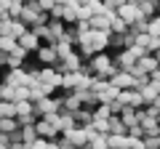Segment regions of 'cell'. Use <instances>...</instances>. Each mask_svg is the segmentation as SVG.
I'll return each instance as SVG.
<instances>
[{"label":"cell","instance_id":"obj_1","mask_svg":"<svg viewBox=\"0 0 160 149\" xmlns=\"http://www.w3.org/2000/svg\"><path fill=\"white\" fill-rule=\"evenodd\" d=\"M78 69H80V59L75 56V53L53 64V72H56V74H62V77H64V74H72V72H78Z\"/></svg>","mask_w":160,"mask_h":149},{"label":"cell","instance_id":"obj_2","mask_svg":"<svg viewBox=\"0 0 160 149\" xmlns=\"http://www.w3.org/2000/svg\"><path fill=\"white\" fill-rule=\"evenodd\" d=\"M35 133H38V138H46V141H53V138L59 136V128L53 125V123H48L46 117L43 120L35 123Z\"/></svg>","mask_w":160,"mask_h":149},{"label":"cell","instance_id":"obj_3","mask_svg":"<svg viewBox=\"0 0 160 149\" xmlns=\"http://www.w3.org/2000/svg\"><path fill=\"white\" fill-rule=\"evenodd\" d=\"M35 59H38L43 67H53V64L59 61V56H56V48L53 46H40L38 51H35Z\"/></svg>","mask_w":160,"mask_h":149},{"label":"cell","instance_id":"obj_4","mask_svg":"<svg viewBox=\"0 0 160 149\" xmlns=\"http://www.w3.org/2000/svg\"><path fill=\"white\" fill-rule=\"evenodd\" d=\"M118 16L123 19L126 24H133V22H144V16H142V11H139V6H133V3H126V6L118 11Z\"/></svg>","mask_w":160,"mask_h":149},{"label":"cell","instance_id":"obj_5","mask_svg":"<svg viewBox=\"0 0 160 149\" xmlns=\"http://www.w3.org/2000/svg\"><path fill=\"white\" fill-rule=\"evenodd\" d=\"M115 13H99V16H91L88 19V27H91V32H109V19H112Z\"/></svg>","mask_w":160,"mask_h":149},{"label":"cell","instance_id":"obj_6","mask_svg":"<svg viewBox=\"0 0 160 149\" xmlns=\"http://www.w3.org/2000/svg\"><path fill=\"white\" fill-rule=\"evenodd\" d=\"M16 46L22 48L24 53H35V51H38V48H40V40H38V37H35L32 32H29V29H27V32H24L22 37H19V40H16Z\"/></svg>","mask_w":160,"mask_h":149},{"label":"cell","instance_id":"obj_7","mask_svg":"<svg viewBox=\"0 0 160 149\" xmlns=\"http://www.w3.org/2000/svg\"><path fill=\"white\" fill-rule=\"evenodd\" d=\"M64 138H67V141L72 144L75 149H83V147L88 144V133H86V128H72V131H69Z\"/></svg>","mask_w":160,"mask_h":149},{"label":"cell","instance_id":"obj_8","mask_svg":"<svg viewBox=\"0 0 160 149\" xmlns=\"http://www.w3.org/2000/svg\"><path fill=\"white\" fill-rule=\"evenodd\" d=\"M139 125H142V131H144V138H158V136H160V123H158V117H144Z\"/></svg>","mask_w":160,"mask_h":149},{"label":"cell","instance_id":"obj_9","mask_svg":"<svg viewBox=\"0 0 160 149\" xmlns=\"http://www.w3.org/2000/svg\"><path fill=\"white\" fill-rule=\"evenodd\" d=\"M109 85H115L118 91H131L133 77H131V74H126V72H118V74L112 77V80H109Z\"/></svg>","mask_w":160,"mask_h":149},{"label":"cell","instance_id":"obj_10","mask_svg":"<svg viewBox=\"0 0 160 149\" xmlns=\"http://www.w3.org/2000/svg\"><path fill=\"white\" fill-rule=\"evenodd\" d=\"M24 56H27V53H24L22 48H16L13 53H8L6 56V69H22L24 67Z\"/></svg>","mask_w":160,"mask_h":149},{"label":"cell","instance_id":"obj_11","mask_svg":"<svg viewBox=\"0 0 160 149\" xmlns=\"http://www.w3.org/2000/svg\"><path fill=\"white\" fill-rule=\"evenodd\" d=\"M72 120H75V125H78V128H86V125H91V123H93V112H88L86 107H80L78 112H72Z\"/></svg>","mask_w":160,"mask_h":149},{"label":"cell","instance_id":"obj_12","mask_svg":"<svg viewBox=\"0 0 160 149\" xmlns=\"http://www.w3.org/2000/svg\"><path fill=\"white\" fill-rule=\"evenodd\" d=\"M24 32H27V27H24L22 22H8L6 29H3V35H6V37H11V40H19Z\"/></svg>","mask_w":160,"mask_h":149},{"label":"cell","instance_id":"obj_13","mask_svg":"<svg viewBox=\"0 0 160 149\" xmlns=\"http://www.w3.org/2000/svg\"><path fill=\"white\" fill-rule=\"evenodd\" d=\"M136 67L142 69V72H147V74H149V72H155V69H158L160 64H158V59H155L152 53H147V56H142V59L136 61Z\"/></svg>","mask_w":160,"mask_h":149},{"label":"cell","instance_id":"obj_14","mask_svg":"<svg viewBox=\"0 0 160 149\" xmlns=\"http://www.w3.org/2000/svg\"><path fill=\"white\" fill-rule=\"evenodd\" d=\"M56 128H59V136H67L72 128H78L75 125V120H72V115H59V123H56Z\"/></svg>","mask_w":160,"mask_h":149},{"label":"cell","instance_id":"obj_15","mask_svg":"<svg viewBox=\"0 0 160 149\" xmlns=\"http://www.w3.org/2000/svg\"><path fill=\"white\" fill-rule=\"evenodd\" d=\"M107 125H109V136H128V128L120 123V117H109Z\"/></svg>","mask_w":160,"mask_h":149},{"label":"cell","instance_id":"obj_16","mask_svg":"<svg viewBox=\"0 0 160 149\" xmlns=\"http://www.w3.org/2000/svg\"><path fill=\"white\" fill-rule=\"evenodd\" d=\"M109 32H112V35H126V32H128V24L115 13V16L109 19Z\"/></svg>","mask_w":160,"mask_h":149},{"label":"cell","instance_id":"obj_17","mask_svg":"<svg viewBox=\"0 0 160 149\" xmlns=\"http://www.w3.org/2000/svg\"><path fill=\"white\" fill-rule=\"evenodd\" d=\"M120 123H123V125H126V128H131V125H136V109H133V107H126V109H123V112H120Z\"/></svg>","mask_w":160,"mask_h":149},{"label":"cell","instance_id":"obj_18","mask_svg":"<svg viewBox=\"0 0 160 149\" xmlns=\"http://www.w3.org/2000/svg\"><path fill=\"white\" fill-rule=\"evenodd\" d=\"M0 101H16V88L6 85V83H0Z\"/></svg>","mask_w":160,"mask_h":149},{"label":"cell","instance_id":"obj_19","mask_svg":"<svg viewBox=\"0 0 160 149\" xmlns=\"http://www.w3.org/2000/svg\"><path fill=\"white\" fill-rule=\"evenodd\" d=\"M128 0H102V6H104V13H118L120 8L126 6Z\"/></svg>","mask_w":160,"mask_h":149},{"label":"cell","instance_id":"obj_20","mask_svg":"<svg viewBox=\"0 0 160 149\" xmlns=\"http://www.w3.org/2000/svg\"><path fill=\"white\" fill-rule=\"evenodd\" d=\"M109 149H128V136H107Z\"/></svg>","mask_w":160,"mask_h":149},{"label":"cell","instance_id":"obj_21","mask_svg":"<svg viewBox=\"0 0 160 149\" xmlns=\"http://www.w3.org/2000/svg\"><path fill=\"white\" fill-rule=\"evenodd\" d=\"M147 35H152V37H158V40H160V16L147 19Z\"/></svg>","mask_w":160,"mask_h":149},{"label":"cell","instance_id":"obj_22","mask_svg":"<svg viewBox=\"0 0 160 149\" xmlns=\"http://www.w3.org/2000/svg\"><path fill=\"white\" fill-rule=\"evenodd\" d=\"M22 141L27 144V147L38 141V133H35V125H27V128H22Z\"/></svg>","mask_w":160,"mask_h":149},{"label":"cell","instance_id":"obj_23","mask_svg":"<svg viewBox=\"0 0 160 149\" xmlns=\"http://www.w3.org/2000/svg\"><path fill=\"white\" fill-rule=\"evenodd\" d=\"M86 147H88V149H109V144H107V136H99V133H96Z\"/></svg>","mask_w":160,"mask_h":149},{"label":"cell","instance_id":"obj_24","mask_svg":"<svg viewBox=\"0 0 160 149\" xmlns=\"http://www.w3.org/2000/svg\"><path fill=\"white\" fill-rule=\"evenodd\" d=\"M16 40H11V37H6V35H0V51H3V53H13V51H16Z\"/></svg>","mask_w":160,"mask_h":149},{"label":"cell","instance_id":"obj_25","mask_svg":"<svg viewBox=\"0 0 160 149\" xmlns=\"http://www.w3.org/2000/svg\"><path fill=\"white\" fill-rule=\"evenodd\" d=\"M13 128H19L16 117H0V131H3V133H11Z\"/></svg>","mask_w":160,"mask_h":149},{"label":"cell","instance_id":"obj_26","mask_svg":"<svg viewBox=\"0 0 160 149\" xmlns=\"http://www.w3.org/2000/svg\"><path fill=\"white\" fill-rule=\"evenodd\" d=\"M13 107H16V117H24L32 112V104L29 101H13Z\"/></svg>","mask_w":160,"mask_h":149},{"label":"cell","instance_id":"obj_27","mask_svg":"<svg viewBox=\"0 0 160 149\" xmlns=\"http://www.w3.org/2000/svg\"><path fill=\"white\" fill-rule=\"evenodd\" d=\"M91 128L99 133V136H109V125H107V120H93Z\"/></svg>","mask_w":160,"mask_h":149},{"label":"cell","instance_id":"obj_28","mask_svg":"<svg viewBox=\"0 0 160 149\" xmlns=\"http://www.w3.org/2000/svg\"><path fill=\"white\" fill-rule=\"evenodd\" d=\"M123 109H126V104H123V101H118V99H115V101H109V115H112V117H120V112H123Z\"/></svg>","mask_w":160,"mask_h":149},{"label":"cell","instance_id":"obj_29","mask_svg":"<svg viewBox=\"0 0 160 149\" xmlns=\"http://www.w3.org/2000/svg\"><path fill=\"white\" fill-rule=\"evenodd\" d=\"M48 16H51V22H62V16H64V6H53L51 11H48Z\"/></svg>","mask_w":160,"mask_h":149},{"label":"cell","instance_id":"obj_30","mask_svg":"<svg viewBox=\"0 0 160 149\" xmlns=\"http://www.w3.org/2000/svg\"><path fill=\"white\" fill-rule=\"evenodd\" d=\"M128 136H131V138H144L142 125H139V123H136V125H131V128H128Z\"/></svg>","mask_w":160,"mask_h":149},{"label":"cell","instance_id":"obj_31","mask_svg":"<svg viewBox=\"0 0 160 149\" xmlns=\"http://www.w3.org/2000/svg\"><path fill=\"white\" fill-rule=\"evenodd\" d=\"M19 141H22V128H13L8 133V144H19Z\"/></svg>","mask_w":160,"mask_h":149},{"label":"cell","instance_id":"obj_32","mask_svg":"<svg viewBox=\"0 0 160 149\" xmlns=\"http://www.w3.org/2000/svg\"><path fill=\"white\" fill-rule=\"evenodd\" d=\"M144 149H160V138H142Z\"/></svg>","mask_w":160,"mask_h":149},{"label":"cell","instance_id":"obj_33","mask_svg":"<svg viewBox=\"0 0 160 149\" xmlns=\"http://www.w3.org/2000/svg\"><path fill=\"white\" fill-rule=\"evenodd\" d=\"M38 6H40V11H46V13H48L53 6H56V0H38Z\"/></svg>","mask_w":160,"mask_h":149},{"label":"cell","instance_id":"obj_34","mask_svg":"<svg viewBox=\"0 0 160 149\" xmlns=\"http://www.w3.org/2000/svg\"><path fill=\"white\" fill-rule=\"evenodd\" d=\"M149 83H158L160 85V67L155 69V72H149Z\"/></svg>","mask_w":160,"mask_h":149},{"label":"cell","instance_id":"obj_35","mask_svg":"<svg viewBox=\"0 0 160 149\" xmlns=\"http://www.w3.org/2000/svg\"><path fill=\"white\" fill-rule=\"evenodd\" d=\"M152 56H155V59H158V64H160V48H158V51H155V53H152Z\"/></svg>","mask_w":160,"mask_h":149},{"label":"cell","instance_id":"obj_36","mask_svg":"<svg viewBox=\"0 0 160 149\" xmlns=\"http://www.w3.org/2000/svg\"><path fill=\"white\" fill-rule=\"evenodd\" d=\"M0 149H11V144H0Z\"/></svg>","mask_w":160,"mask_h":149},{"label":"cell","instance_id":"obj_37","mask_svg":"<svg viewBox=\"0 0 160 149\" xmlns=\"http://www.w3.org/2000/svg\"><path fill=\"white\" fill-rule=\"evenodd\" d=\"M158 123H160V109H158Z\"/></svg>","mask_w":160,"mask_h":149},{"label":"cell","instance_id":"obj_38","mask_svg":"<svg viewBox=\"0 0 160 149\" xmlns=\"http://www.w3.org/2000/svg\"><path fill=\"white\" fill-rule=\"evenodd\" d=\"M83 149H88V147H83Z\"/></svg>","mask_w":160,"mask_h":149}]
</instances>
